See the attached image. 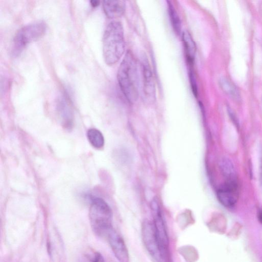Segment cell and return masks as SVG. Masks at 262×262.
<instances>
[{"mask_svg":"<svg viewBox=\"0 0 262 262\" xmlns=\"http://www.w3.org/2000/svg\"><path fill=\"white\" fill-rule=\"evenodd\" d=\"M138 62L132 53L128 51L117 72L120 88L127 100L135 103L140 96V76Z\"/></svg>","mask_w":262,"mask_h":262,"instance_id":"cell-1","label":"cell"},{"mask_svg":"<svg viewBox=\"0 0 262 262\" xmlns=\"http://www.w3.org/2000/svg\"><path fill=\"white\" fill-rule=\"evenodd\" d=\"M103 56L109 66L117 63L124 54L125 43L123 26L119 21H112L106 27L103 39Z\"/></svg>","mask_w":262,"mask_h":262,"instance_id":"cell-2","label":"cell"},{"mask_svg":"<svg viewBox=\"0 0 262 262\" xmlns=\"http://www.w3.org/2000/svg\"><path fill=\"white\" fill-rule=\"evenodd\" d=\"M90 218L93 231L99 237H106L113 228L112 210L108 204L102 198H92Z\"/></svg>","mask_w":262,"mask_h":262,"instance_id":"cell-3","label":"cell"},{"mask_svg":"<svg viewBox=\"0 0 262 262\" xmlns=\"http://www.w3.org/2000/svg\"><path fill=\"white\" fill-rule=\"evenodd\" d=\"M47 29V24L43 21H35L22 27L14 37L13 54L16 56L20 54L28 43L45 35Z\"/></svg>","mask_w":262,"mask_h":262,"instance_id":"cell-4","label":"cell"},{"mask_svg":"<svg viewBox=\"0 0 262 262\" xmlns=\"http://www.w3.org/2000/svg\"><path fill=\"white\" fill-rule=\"evenodd\" d=\"M142 235L144 245L154 260L156 262H165V256L160 249L153 223L147 220L143 222Z\"/></svg>","mask_w":262,"mask_h":262,"instance_id":"cell-5","label":"cell"},{"mask_svg":"<svg viewBox=\"0 0 262 262\" xmlns=\"http://www.w3.org/2000/svg\"><path fill=\"white\" fill-rule=\"evenodd\" d=\"M154 216V226L160 249L165 256L169 246V239L161 211L156 200H153L151 204Z\"/></svg>","mask_w":262,"mask_h":262,"instance_id":"cell-6","label":"cell"},{"mask_svg":"<svg viewBox=\"0 0 262 262\" xmlns=\"http://www.w3.org/2000/svg\"><path fill=\"white\" fill-rule=\"evenodd\" d=\"M142 68L145 99L149 103H154L156 98V84L151 67L145 56L142 61Z\"/></svg>","mask_w":262,"mask_h":262,"instance_id":"cell-7","label":"cell"},{"mask_svg":"<svg viewBox=\"0 0 262 262\" xmlns=\"http://www.w3.org/2000/svg\"><path fill=\"white\" fill-rule=\"evenodd\" d=\"M106 237L118 260L119 262H129L128 252L125 242L120 235L112 228L109 231Z\"/></svg>","mask_w":262,"mask_h":262,"instance_id":"cell-8","label":"cell"},{"mask_svg":"<svg viewBox=\"0 0 262 262\" xmlns=\"http://www.w3.org/2000/svg\"><path fill=\"white\" fill-rule=\"evenodd\" d=\"M237 190V182H227L217 191L218 200L226 207L234 206L238 200Z\"/></svg>","mask_w":262,"mask_h":262,"instance_id":"cell-9","label":"cell"},{"mask_svg":"<svg viewBox=\"0 0 262 262\" xmlns=\"http://www.w3.org/2000/svg\"><path fill=\"white\" fill-rule=\"evenodd\" d=\"M57 111L63 125L66 128H71L73 125V115L70 102L67 98L63 97L58 102Z\"/></svg>","mask_w":262,"mask_h":262,"instance_id":"cell-10","label":"cell"},{"mask_svg":"<svg viewBox=\"0 0 262 262\" xmlns=\"http://www.w3.org/2000/svg\"><path fill=\"white\" fill-rule=\"evenodd\" d=\"M104 11L110 19H115L122 17L125 12V2L122 0L118 1H104L103 2Z\"/></svg>","mask_w":262,"mask_h":262,"instance_id":"cell-11","label":"cell"},{"mask_svg":"<svg viewBox=\"0 0 262 262\" xmlns=\"http://www.w3.org/2000/svg\"><path fill=\"white\" fill-rule=\"evenodd\" d=\"M182 39L188 60L191 64L194 61L197 51L195 42L188 31L183 32Z\"/></svg>","mask_w":262,"mask_h":262,"instance_id":"cell-12","label":"cell"},{"mask_svg":"<svg viewBox=\"0 0 262 262\" xmlns=\"http://www.w3.org/2000/svg\"><path fill=\"white\" fill-rule=\"evenodd\" d=\"M220 166L227 182H237V173L232 161L228 158H224L220 161Z\"/></svg>","mask_w":262,"mask_h":262,"instance_id":"cell-13","label":"cell"},{"mask_svg":"<svg viewBox=\"0 0 262 262\" xmlns=\"http://www.w3.org/2000/svg\"><path fill=\"white\" fill-rule=\"evenodd\" d=\"M220 85L223 91L232 99L237 101L241 99L240 94L236 86L227 78H221Z\"/></svg>","mask_w":262,"mask_h":262,"instance_id":"cell-14","label":"cell"},{"mask_svg":"<svg viewBox=\"0 0 262 262\" xmlns=\"http://www.w3.org/2000/svg\"><path fill=\"white\" fill-rule=\"evenodd\" d=\"M87 138L91 144L95 148L101 149L104 146L105 139L100 130L91 128L87 132Z\"/></svg>","mask_w":262,"mask_h":262,"instance_id":"cell-15","label":"cell"},{"mask_svg":"<svg viewBox=\"0 0 262 262\" xmlns=\"http://www.w3.org/2000/svg\"><path fill=\"white\" fill-rule=\"evenodd\" d=\"M168 12L172 28L178 35L182 34V23L180 16L171 3L167 2Z\"/></svg>","mask_w":262,"mask_h":262,"instance_id":"cell-16","label":"cell"},{"mask_svg":"<svg viewBox=\"0 0 262 262\" xmlns=\"http://www.w3.org/2000/svg\"><path fill=\"white\" fill-rule=\"evenodd\" d=\"M189 75H190V83L191 85L193 93L194 96L197 97L198 96L197 85L195 75L193 70H190V71L189 73Z\"/></svg>","mask_w":262,"mask_h":262,"instance_id":"cell-17","label":"cell"},{"mask_svg":"<svg viewBox=\"0 0 262 262\" xmlns=\"http://www.w3.org/2000/svg\"><path fill=\"white\" fill-rule=\"evenodd\" d=\"M91 5L94 8H96L100 5V2L97 1V0H93V1L91 2Z\"/></svg>","mask_w":262,"mask_h":262,"instance_id":"cell-18","label":"cell"},{"mask_svg":"<svg viewBox=\"0 0 262 262\" xmlns=\"http://www.w3.org/2000/svg\"><path fill=\"white\" fill-rule=\"evenodd\" d=\"M258 219L259 222L262 225V210H260L258 212Z\"/></svg>","mask_w":262,"mask_h":262,"instance_id":"cell-19","label":"cell"}]
</instances>
